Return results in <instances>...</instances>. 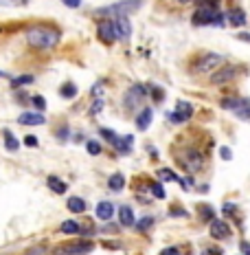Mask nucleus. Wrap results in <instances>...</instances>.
Masks as SVG:
<instances>
[{"label":"nucleus","mask_w":250,"mask_h":255,"mask_svg":"<svg viewBox=\"0 0 250 255\" xmlns=\"http://www.w3.org/2000/svg\"><path fill=\"white\" fill-rule=\"evenodd\" d=\"M24 143H26V145H29V147H38V139H35V136H24Z\"/></svg>","instance_id":"41"},{"label":"nucleus","mask_w":250,"mask_h":255,"mask_svg":"<svg viewBox=\"0 0 250 255\" xmlns=\"http://www.w3.org/2000/svg\"><path fill=\"white\" fill-rule=\"evenodd\" d=\"M46 185H49V189L51 191H55V194H66V183H64L62 178H57V176H49V180H46Z\"/></svg>","instance_id":"21"},{"label":"nucleus","mask_w":250,"mask_h":255,"mask_svg":"<svg viewBox=\"0 0 250 255\" xmlns=\"http://www.w3.org/2000/svg\"><path fill=\"white\" fill-rule=\"evenodd\" d=\"M0 79H9V82H11V75H7V73H4V71H0Z\"/></svg>","instance_id":"47"},{"label":"nucleus","mask_w":250,"mask_h":255,"mask_svg":"<svg viewBox=\"0 0 250 255\" xmlns=\"http://www.w3.org/2000/svg\"><path fill=\"white\" fill-rule=\"evenodd\" d=\"M112 22H114L116 40L127 42V40L132 38V22L127 20V15H121V18H112Z\"/></svg>","instance_id":"11"},{"label":"nucleus","mask_w":250,"mask_h":255,"mask_svg":"<svg viewBox=\"0 0 250 255\" xmlns=\"http://www.w3.org/2000/svg\"><path fill=\"white\" fill-rule=\"evenodd\" d=\"M132 143H134V139H132L130 134L123 136V139L119 136V139H116V143H114V147H116V150H119L121 154H127V152L132 150Z\"/></svg>","instance_id":"25"},{"label":"nucleus","mask_w":250,"mask_h":255,"mask_svg":"<svg viewBox=\"0 0 250 255\" xmlns=\"http://www.w3.org/2000/svg\"><path fill=\"white\" fill-rule=\"evenodd\" d=\"M112 216H114V205H112V203L103 200V203H99V205H97V218H99V220L108 222Z\"/></svg>","instance_id":"16"},{"label":"nucleus","mask_w":250,"mask_h":255,"mask_svg":"<svg viewBox=\"0 0 250 255\" xmlns=\"http://www.w3.org/2000/svg\"><path fill=\"white\" fill-rule=\"evenodd\" d=\"M147 95H150V93H147V88L143 86V84H134V86L127 90L125 97H123L125 108H127V110H138V106L145 102Z\"/></svg>","instance_id":"8"},{"label":"nucleus","mask_w":250,"mask_h":255,"mask_svg":"<svg viewBox=\"0 0 250 255\" xmlns=\"http://www.w3.org/2000/svg\"><path fill=\"white\" fill-rule=\"evenodd\" d=\"M161 255H180V251L175 247H167V249H163Z\"/></svg>","instance_id":"40"},{"label":"nucleus","mask_w":250,"mask_h":255,"mask_svg":"<svg viewBox=\"0 0 250 255\" xmlns=\"http://www.w3.org/2000/svg\"><path fill=\"white\" fill-rule=\"evenodd\" d=\"M99 134L103 136V139L108 141V143H112V145L116 143V139H119V134H114V132H112V130H108V128H101V130H99Z\"/></svg>","instance_id":"28"},{"label":"nucleus","mask_w":250,"mask_h":255,"mask_svg":"<svg viewBox=\"0 0 250 255\" xmlns=\"http://www.w3.org/2000/svg\"><path fill=\"white\" fill-rule=\"evenodd\" d=\"M44 121L46 119L42 113H22L18 117V124H22V126H42Z\"/></svg>","instance_id":"14"},{"label":"nucleus","mask_w":250,"mask_h":255,"mask_svg":"<svg viewBox=\"0 0 250 255\" xmlns=\"http://www.w3.org/2000/svg\"><path fill=\"white\" fill-rule=\"evenodd\" d=\"M64 4H66V7H71V9H77L79 4H82V0H62Z\"/></svg>","instance_id":"42"},{"label":"nucleus","mask_w":250,"mask_h":255,"mask_svg":"<svg viewBox=\"0 0 250 255\" xmlns=\"http://www.w3.org/2000/svg\"><path fill=\"white\" fill-rule=\"evenodd\" d=\"M152 194L156 196L158 200H163V198H165V189H163V185H161V183H152Z\"/></svg>","instance_id":"31"},{"label":"nucleus","mask_w":250,"mask_h":255,"mask_svg":"<svg viewBox=\"0 0 250 255\" xmlns=\"http://www.w3.org/2000/svg\"><path fill=\"white\" fill-rule=\"evenodd\" d=\"M228 22L233 26H244L246 24V13H244V9H231V13H228Z\"/></svg>","instance_id":"19"},{"label":"nucleus","mask_w":250,"mask_h":255,"mask_svg":"<svg viewBox=\"0 0 250 255\" xmlns=\"http://www.w3.org/2000/svg\"><path fill=\"white\" fill-rule=\"evenodd\" d=\"M152 225H154V218H152V216H147V218H143V220L138 222V225H136V229H138V231H147Z\"/></svg>","instance_id":"30"},{"label":"nucleus","mask_w":250,"mask_h":255,"mask_svg":"<svg viewBox=\"0 0 250 255\" xmlns=\"http://www.w3.org/2000/svg\"><path fill=\"white\" fill-rule=\"evenodd\" d=\"M198 214H200V220L202 222H211V220H215V209H213L211 205H198Z\"/></svg>","instance_id":"22"},{"label":"nucleus","mask_w":250,"mask_h":255,"mask_svg":"<svg viewBox=\"0 0 250 255\" xmlns=\"http://www.w3.org/2000/svg\"><path fill=\"white\" fill-rule=\"evenodd\" d=\"M33 82V75H22V77H13L11 79V86H24V84H31Z\"/></svg>","instance_id":"29"},{"label":"nucleus","mask_w":250,"mask_h":255,"mask_svg":"<svg viewBox=\"0 0 250 255\" xmlns=\"http://www.w3.org/2000/svg\"><path fill=\"white\" fill-rule=\"evenodd\" d=\"M26 2H29V0H0V4H4V7H11V4H20V7H24Z\"/></svg>","instance_id":"37"},{"label":"nucleus","mask_w":250,"mask_h":255,"mask_svg":"<svg viewBox=\"0 0 250 255\" xmlns=\"http://www.w3.org/2000/svg\"><path fill=\"white\" fill-rule=\"evenodd\" d=\"M86 150L92 154V156H97V154H101V145H99L97 141H88L86 143Z\"/></svg>","instance_id":"32"},{"label":"nucleus","mask_w":250,"mask_h":255,"mask_svg":"<svg viewBox=\"0 0 250 255\" xmlns=\"http://www.w3.org/2000/svg\"><path fill=\"white\" fill-rule=\"evenodd\" d=\"M224 214H226V216H231V214H235V205H231V203H226V205H224ZM231 218H233V216H231Z\"/></svg>","instance_id":"45"},{"label":"nucleus","mask_w":250,"mask_h":255,"mask_svg":"<svg viewBox=\"0 0 250 255\" xmlns=\"http://www.w3.org/2000/svg\"><path fill=\"white\" fill-rule=\"evenodd\" d=\"M2 139H4V147H7L9 152H15V150L20 147V141L13 136L11 130H4V132H2Z\"/></svg>","instance_id":"23"},{"label":"nucleus","mask_w":250,"mask_h":255,"mask_svg":"<svg viewBox=\"0 0 250 255\" xmlns=\"http://www.w3.org/2000/svg\"><path fill=\"white\" fill-rule=\"evenodd\" d=\"M202 255H224V253H222V249H217V247H209L202 251Z\"/></svg>","instance_id":"38"},{"label":"nucleus","mask_w":250,"mask_h":255,"mask_svg":"<svg viewBox=\"0 0 250 255\" xmlns=\"http://www.w3.org/2000/svg\"><path fill=\"white\" fill-rule=\"evenodd\" d=\"M66 205L73 214H83V211H86V200L79 198V196H71V198L66 200Z\"/></svg>","instance_id":"18"},{"label":"nucleus","mask_w":250,"mask_h":255,"mask_svg":"<svg viewBox=\"0 0 250 255\" xmlns=\"http://www.w3.org/2000/svg\"><path fill=\"white\" fill-rule=\"evenodd\" d=\"M103 106H105V104H103V99H97V102L92 104V108H90V115H92V117H94V115H99L101 110H103Z\"/></svg>","instance_id":"34"},{"label":"nucleus","mask_w":250,"mask_h":255,"mask_svg":"<svg viewBox=\"0 0 250 255\" xmlns=\"http://www.w3.org/2000/svg\"><path fill=\"white\" fill-rule=\"evenodd\" d=\"M152 97H154V102H163V99H165V95H163V88H156V86H152Z\"/></svg>","instance_id":"36"},{"label":"nucleus","mask_w":250,"mask_h":255,"mask_svg":"<svg viewBox=\"0 0 250 255\" xmlns=\"http://www.w3.org/2000/svg\"><path fill=\"white\" fill-rule=\"evenodd\" d=\"M220 66H224V57H222L220 53H204V55H200L198 60H195L191 71L198 73V75H213Z\"/></svg>","instance_id":"3"},{"label":"nucleus","mask_w":250,"mask_h":255,"mask_svg":"<svg viewBox=\"0 0 250 255\" xmlns=\"http://www.w3.org/2000/svg\"><path fill=\"white\" fill-rule=\"evenodd\" d=\"M97 38H99L101 42H105V44H112V42H116V33H114V22H112V18L101 20V22L97 24Z\"/></svg>","instance_id":"10"},{"label":"nucleus","mask_w":250,"mask_h":255,"mask_svg":"<svg viewBox=\"0 0 250 255\" xmlns=\"http://www.w3.org/2000/svg\"><path fill=\"white\" fill-rule=\"evenodd\" d=\"M158 178L165 180V183H173V180H180L178 176H175V172H171V169H158Z\"/></svg>","instance_id":"27"},{"label":"nucleus","mask_w":250,"mask_h":255,"mask_svg":"<svg viewBox=\"0 0 250 255\" xmlns=\"http://www.w3.org/2000/svg\"><path fill=\"white\" fill-rule=\"evenodd\" d=\"M175 158H178L180 167L187 169L189 174H195L204 167V156L198 150H193V147H184L182 152H175Z\"/></svg>","instance_id":"4"},{"label":"nucleus","mask_w":250,"mask_h":255,"mask_svg":"<svg viewBox=\"0 0 250 255\" xmlns=\"http://www.w3.org/2000/svg\"><path fill=\"white\" fill-rule=\"evenodd\" d=\"M26 255H46V249L44 247H35V249H29Z\"/></svg>","instance_id":"39"},{"label":"nucleus","mask_w":250,"mask_h":255,"mask_svg":"<svg viewBox=\"0 0 250 255\" xmlns=\"http://www.w3.org/2000/svg\"><path fill=\"white\" fill-rule=\"evenodd\" d=\"M239 249H242V253H244V255H250V242L244 240L242 244H239Z\"/></svg>","instance_id":"44"},{"label":"nucleus","mask_w":250,"mask_h":255,"mask_svg":"<svg viewBox=\"0 0 250 255\" xmlns=\"http://www.w3.org/2000/svg\"><path fill=\"white\" fill-rule=\"evenodd\" d=\"M180 2H191V0H180Z\"/></svg>","instance_id":"48"},{"label":"nucleus","mask_w":250,"mask_h":255,"mask_svg":"<svg viewBox=\"0 0 250 255\" xmlns=\"http://www.w3.org/2000/svg\"><path fill=\"white\" fill-rule=\"evenodd\" d=\"M26 40H29V44L35 46V49H53V46H57V42L62 40V33L57 26L35 24L26 31Z\"/></svg>","instance_id":"1"},{"label":"nucleus","mask_w":250,"mask_h":255,"mask_svg":"<svg viewBox=\"0 0 250 255\" xmlns=\"http://www.w3.org/2000/svg\"><path fill=\"white\" fill-rule=\"evenodd\" d=\"M143 0H119L114 4H108V7L97 9V15H105V18H121V15H130L141 9Z\"/></svg>","instance_id":"2"},{"label":"nucleus","mask_w":250,"mask_h":255,"mask_svg":"<svg viewBox=\"0 0 250 255\" xmlns=\"http://www.w3.org/2000/svg\"><path fill=\"white\" fill-rule=\"evenodd\" d=\"M228 236H231V227H228L224 220H220V218L211 220V238L213 240H226Z\"/></svg>","instance_id":"13"},{"label":"nucleus","mask_w":250,"mask_h":255,"mask_svg":"<svg viewBox=\"0 0 250 255\" xmlns=\"http://www.w3.org/2000/svg\"><path fill=\"white\" fill-rule=\"evenodd\" d=\"M108 187L112 189V191H121V189L125 187V176H123V174H119V172L112 174L110 180H108Z\"/></svg>","instance_id":"24"},{"label":"nucleus","mask_w":250,"mask_h":255,"mask_svg":"<svg viewBox=\"0 0 250 255\" xmlns=\"http://www.w3.org/2000/svg\"><path fill=\"white\" fill-rule=\"evenodd\" d=\"M198 7H209V9H220V0H198Z\"/></svg>","instance_id":"33"},{"label":"nucleus","mask_w":250,"mask_h":255,"mask_svg":"<svg viewBox=\"0 0 250 255\" xmlns=\"http://www.w3.org/2000/svg\"><path fill=\"white\" fill-rule=\"evenodd\" d=\"M191 115H193V106L189 102H178L175 104V113H171L169 119H171L173 124H184V121L191 119Z\"/></svg>","instance_id":"12"},{"label":"nucleus","mask_w":250,"mask_h":255,"mask_svg":"<svg viewBox=\"0 0 250 255\" xmlns=\"http://www.w3.org/2000/svg\"><path fill=\"white\" fill-rule=\"evenodd\" d=\"M222 108L233 113L235 117L244 121H250V99L248 97H237V95H231V97H224L222 99Z\"/></svg>","instance_id":"5"},{"label":"nucleus","mask_w":250,"mask_h":255,"mask_svg":"<svg viewBox=\"0 0 250 255\" xmlns=\"http://www.w3.org/2000/svg\"><path fill=\"white\" fill-rule=\"evenodd\" d=\"M220 156L224 158V161H231L233 154H231V150H228V147H222V150H220Z\"/></svg>","instance_id":"43"},{"label":"nucleus","mask_w":250,"mask_h":255,"mask_svg":"<svg viewBox=\"0 0 250 255\" xmlns=\"http://www.w3.org/2000/svg\"><path fill=\"white\" fill-rule=\"evenodd\" d=\"M60 233H64V236H77V233H82V227L75 220H66L60 225Z\"/></svg>","instance_id":"20"},{"label":"nucleus","mask_w":250,"mask_h":255,"mask_svg":"<svg viewBox=\"0 0 250 255\" xmlns=\"http://www.w3.org/2000/svg\"><path fill=\"white\" fill-rule=\"evenodd\" d=\"M31 102H33V106H35V108H38V110H44V108H46L44 97H40V95H35V97L31 99Z\"/></svg>","instance_id":"35"},{"label":"nucleus","mask_w":250,"mask_h":255,"mask_svg":"<svg viewBox=\"0 0 250 255\" xmlns=\"http://www.w3.org/2000/svg\"><path fill=\"white\" fill-rule=\"evenodd\" d=\"M193 24L195 26H224V15H222L220 9H209V7H198L195 9V13H193Z\"/></svg>","instance_id":"6"},{"label":"nucleus","mask_w":250,"mask_h":255,"mask_svg":"<svg viewBox=\"0 0 250 255\" xmlns=\"http://www.w3.org/2000/svg\"><path fill=\"white\" fill-rule=\"evenodd\" d=\"M237 40H244V42H250V33H239Z\"/></svg>","instance_id":"46"},{"label":"nucleus","mask_w":250,"mask_h":255,"mask_svg":"<svg viewBox=\"0 0 250 255\" xmlns=\"http://www.w3.org/2000/svg\"><path fill=\"white\" fill-rule=\"evenodd\" d=\"M92 251V242L88 240H73L66 244H60V247L53 251V255H88Z\"/></svg>","instance_id":"7"},{"label":"nucleus","mask_w":250,"mask_h":255,"mask_svg":"<svg viewBox=\"0 0 250 255\" xmlns=\"http://www.w3.org/2000/svg\"><path fill=\"white\" fill-rule=\"evenodd\" d=\"M119 222H121L123 227H134V225H136L132 207H127V205H121V207H119Z\"/></svg>","instance_id":"15"},{"label":"nucleus","mask_w":250,"mask_h":255,"mask_svg":"<svg viewBox=\"0 0 250 255\" xmlns=\"http://www.w3.org/2000/svg\"><path fill=\"white\" fill-rule=\"evenodd\" d=\"M152 117H154L152 108H143L141 113H138V117H136V128L138 130H147L150 124H152Z\"/></svg>","instance_id":"17"},{"label":"nucleus","mask_w":250,"mask_h":255,"mask_svg":"<svg viewBox=\"0 0 250 255\" xmlns=\"http://www.w3.org/2000/svg\"><path fill=\"white\" fill-rule=\"evenodd\" d=\"M60 95H62L64 99H73V97H75V95H77V86H75V84H73V82L64 84V86L60 88Z\"/></svg>","instance_id":"26"},{"label":"nucleus","mask_w":250,"mask_h":255,"mask_svg":"<svg viewBox=\"0 0 250 255\" xmlns=\"http://www.w3.org/2000/svg\"><path fill=\"white\" fill-rule=\"evenodd\" d=\"M237 73H239V66H235V64H224V66H220L215 73H213L211 84H215V86L228 84V82H233V79L237 77Z\"/></svg>","instance_id":"9"}]
</instances>
